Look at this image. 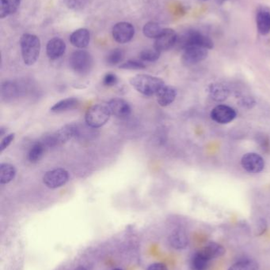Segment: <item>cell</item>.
<instances>
[{
	"mask_svg": "<svg viewBox=\"0 0 270 270\" xmlns=\"http://www.w3.org/2000/svg\"><path fill=\"white\" fill-rule=\"evenodd\" d=\"M200 251L202 252L207 259L211 261L223 257L226 253V249L222 245L217 244L216 242H210Z\"/></svg>",
	"mask_w": 270,
	"mask_h": 270,
	"instance_id": "ffe728a7",
	"label": "cell"
},
{
	"mask_svg": "<svg viewBox=\"0 0 270 270\" xmlns=\"http://www.w3.org/2000/svg\"><path fill=\"white\" fill-rule=\"evenodd\" d=\"M65 2L70 8L77 9L82 6L83 0H65Z\"/></svg>",
	"mask_w": 270,
	"mask_h": 270,
	"instance_id": "8d00e7d4",
	"label": "cell"
},
{
	"mask_svg": "<svg viewBox=\"0 0 270 270\" xmlns=\"http://www.w3.org/2000/svg\"><path fill=\"white\" fill-rule=\"evenodd\" d=\"M65 51H66V43L62 39L58 37H55L50 40L46 46V52L50 60H58L65 54Z\"/></svg>",
	"mask_w": 270,
	"mask_h": 270,
	"instance_id": "5bb4252c",
	"label": "cell"
},
{
	"mask_svg": "<svg viewBox=\"0 0 270 270\" xmlns=\"http://www.w3.org/2000/svg\"><path fill=\"white\" fill-rule=\"evenodd\" d=\"M132 86L143 95L152 97L156 95L158 91L165 85L159 78L149 74H137L130 79Z\"/></svg>",
	"mask_w": 270,
	"mask_h": 270,
	"instance_id": "6da1fadb",
	"label": "cell"
},
{
	"mask_svg": "<svg viewBox=\"0 0 270 270\" xmlns=\"http://www.w3.org/2000/svg\"><path fill=\"white\" fill-rule=\"evenodd\" d=\"M268 229V224L265 219H259L257 223V227H256V235L258 236L264 235Z\"/></svg>",
	"mask_w": 270,
	"mask_h": 270,
	"instance_id": "d6a6232c",
	"label": "cell"
},
{
	"mask_svg": "<svg viewBox=\"0 0 270 270\" xmlns=\"http://www.w3.org/2000/svg\"><path fill=\"white\" fill-rule=\"evenodd\" d=\"M123 70H143L146 68L145 64L139 60H129L119 66Z\"/></svg>",
	"mask_w": 270,
	"mask_h": 270,
	"instance_id": "1f68e13d",
	"label": "cell"
},
{
	"mask_svg": "<svg viewBox=\"0 0 270 270\" xmlns=\"http://www.w3.org/2000/svg\"><path fill=\"white\" fill-rule=\"evenodd\" d=\"M208 95L213 101L222 102L227 99L230 95V90L226 85L221 83H213L208 86Z\"/></svg>",
	"mask_w": 270,
	"mask_h": 270,
	"instance_id": "e0dca14e",
	"label": "cell"
},
{
	"mask_svg": "<svg viewBox=\"0 0 270 270\" xmlns=\"http://www.w3.org/2000/svg\"><path fill=\"white\" fill-rule=\"evenodd\" d=\"M257 25L259 33L266 35L270 32V13L269 11H261L257 15Z\"/></svg>",
	"mask_w": 270,
	"mask_h": 270,
	"instance_id": "cb8c5ba5",
	"label": "cell"
},
{
	"mask_svg": "<svg viewBox=\"0 0 270 270\" xmlns=\"http://www.w3.org/2000/svg\"><path fill=\"white\" fill-rule=\"evenodd\" d=\"M77 126V131H76V136L75 138L79 140H90L94 139L98 132L96 131V129L90 127L88 124L86 125L83 124H76Z\"/></svg>",
	"mask_w": 270,
	"mask_h": 270,
	"instance_id": "484cf974",
	"label": "cell"
},
{
	"mask_svg": "<svg viewBox=\"0 0 270 270\" xmlns=\"http://www.w3.org/2000/svg\"><path fill=\"white\" fill-rule=\"evenodd\" d=\"M227 270H259V264L254 260H241L231 265Z\"/></svg>",
	"mask_w": 270,
	"mask_h": 270,
	"instance_id": "83f0119b",
	"label": "cell"
},
{
	"mask_svg": "<svg viewBox=\"0 0 270 270\" xmlns=\"http://www.w3.org/2000/svg\"><path fill=\"white\" fill-rule=\"evenodd\" d=\"M169 243L173 248L176 249H184L189 245V237L182 229H177L169 236Z\"/></svg>",
	"mask_w": 270,
	"mask_h": 270,
	"instance_id": "2e32d148",
	"label": "cell"
},
{
	"mask_svg": "<svg viewBox=\"0 0 270 270\" xmlns=\"http://www.w3.org/2000/svg\"><path fill=\"white\" fill-rule=\"evenodd\" d=\"M117 83H118V78L116 77V74H112V73L106 74L103 79V84L106 86H113V85H116Z\"/></svg>",
	"mask_w": 270,
	"mask_h": 270,
	"instance_id": "836d02e7",
	"label": "cell"
},
{
	"mask_svg": "<svg viewBox=\"0 0 270 270\" xmlns=\"http://www.w3.org/2000/svg\"><path fill=\"white\" fill-rule=\"evenodd\" d=\"M76 131H77L76 124H67L56 132L45 137L42 142L44 143L46 148H54L61 145L65 144L73 138H75Z\"/></svg>",
	"mask_w": 270,
	"mask_h": 270,
	"instance_id": "3957f363",
	"label": "cell"
},
{
	"mask_svg": "<svg viewBox=\"0 0 270 270\" xmlns=\"http://www.w3.org/2000/svg\"><path fill=\"white\" fill-rule=\"evenodd\" d=\"M86 270V269L84 268L83 266H79V267H78V268L76 269V270Z\"/></svg>",
	"mask_w": 270,
	"mask_h": 270,
	"instance_id": "ab89813d",
	"label": "cell"
},
{
	"mask_svg": "<svg viewBox=\"0 0 270 270\" xmlns=\"http://www.w3.org/2000/svg\"><path fill=\"white\" fill-rule=\"evenodd\" d=\"M177 97V91L171 85H164L156 93L157 102L162 107L170 105L175 101Z\"/></svg>",
	"mask_w": 270,
	"mask_h": 270,
	"instance_id": "9a60e30c",
	"label": "cell"
},
{
	"mask_svg": "<svg viewBox=\"0 0 270 270\" xmlns=\"http://www.w3.org/2000/svg\"><path fill=\"white\" fill-rule=\"evenodd\" d=\"M183 51L182 61L185 65L198 63L208 56V50L200 46H189Z\"/></svg>",
	"mask_w": 270,
	"mask_h": 270,
	"instance_id": "8fae6325",
	"label": "cell"
},
{
	"mask_svg": "<svg viewBox=\"0 0 270 270\" xmlns=\"http://www.w3.org/2000/svg\"><path fill=\"white\" fill-rule=\"evenodd\" d=\"M79 101L77 98L75 97H70L67 99L61 100L57 103L55 104L54 105L51 107V111L54 113H62L65 111H71L75 109L79 106Z\"/></svg>",
	"mask_w": 270,
	"mask_h": 270,
	"instance_id": "44dd1931",
	"label": "cell"
},
{
	"mask_svg": "<svg viewBox=\"0 0 270 270\" xmlns=\"http://www.w3.org/2000/svg\"><path fill=\"white\" fill-rule=\"evenodd\" d=\"M258 143H259L262 149H266V148H268L270 141H269L268 138L265 135H260L258 138Z\"/></svg>",
	"mask_w": 270,
	"mask_h": 270,
	"instance_id": "d590c367",
	"label": "cell"
},
{
	"mask_svg": "<svg viewBox=\"0 0 270 270\" xmlns=\"http://www.w3.org/2000/svg\"><path fill=\"white\" fill-rule=\"evenodd\" d=\"M46 146L42 142H38L32 145L28 153V160L31 163H38L41 161L45 153Z\"/></svg>",
	"mask_w": 270,
	"mask_h": 270,
	"instance_id": "d4e9b609",
	"label": "cell"
},
{
	"mask_svg": "<svg viewBox=\"0 0 270 270\" xmlns=\"http://www.w3.org/2000/svg\"><path fill=\"white\" fill-rule=\"evenodd\" d=\"M161 52L156 48H148V49L143 50L139 53V59L142 61L146 62H155L158 60L160 57Z\"/></svg>",
	"mask_w": 270,
	"mask_h": 270,
	"instance_id": "4dcf8cb0",
	"label": "cell"
},
{
	"mask_svg": "<svg viewBox=\"0 0 270 270\" xmlns=\"http://www.w3.org/2000/svg\"><path fill=\"white\" fill-rule=\"evenodd\" d=\"M90 41V34L89 30L87 29H77L70 36V42L75 48H87L89 45Z\"/></svg>",
	"mask_w": 270,
	"mask_h": 270,
	"instance_id": "ac0fdd59",
	"label": "cell"
},
{
	"mask_svg": "<svg viewBox=\"0 0 270 270\" xmlns=\"http://www.w3.org/2000/svg\"><path fill=\"white\" fill-rule=\"evenodd\" d=\"M121 270V269H114V270Z\"/></svg>",
	"mask_w": 270,
	"mask_h": 270,
	"instance_id": "60d3db41",
	"label": "cell"
},
{
	"mask_svg": "<svg viewBox=\"0 0 270 270\" xmlns=\"http://www.w3.org/2000/svg\"><path fill=\"white\" fill-rule=\"evenodd\" d=\"M109 109L111 115L119 119H126L130 116L132 112L131 106L125 100L121 98H113L109 101Z\"/></svg>",
	"mask_w": 270,
	"mask_h": 270,
	"instance_id": "4fadbf2b",
	"label": "cell"
},
{
	"mask_svg": "<svg viewBox=\"0 0 270 270\" xmlns=\"http://www.w3.org/2000/svg\"><path fill=\"white\" fill-rule=\"evenodd\" d=\"M68 180V171L61 167L47 171L43 176V183L50 189L61 187L65 186Z\"/></svg>",
	"mask_w": 270,
	"mask_h": 270,
	"instance_id": "52a82bcc",
	"label": "cell"
},
{
	"mask_svg": "<svg viewBox=\"0 0 270 270\" xmlns=\"http://www.w3.org/2000/svg\"><path fill=\"white\" fill-rule=\"evenodd\" d=\"M21 3V0H0V17H5L15 14Z\"/></svg>",
	"mask_w": 270,
	"mask_h": 270,
	"instance_id": "7402d4cb",
	"label": "cell"
},
{
	"mask_svg": "<svg viewBox=\"0 0 270 270\" xmlns=\"http://www.w3.org/2000/svg\"><path fill=\"white\" fill-rule=\"evenodd\" d=\"M21 92L19 85L12 81L5 82L1 85V96L6 102H11L16 99Z\"/></svg>",
	"mask_w": 270,
	"mask_h": 270,
	"instance_id": "d6986e66",
	"label": "cell"
},
{
	"mask_svg": "<svg viewBox=\"0 0 270 270\" xmlns=\"http://www.w3.org/2000/svg\"><path fill=\"white\" fill-rule=\"evenodd\" d=\"M178 35L172 29H163L162 33L156 39L154 48L161 52L171 49L177 43Z\"/></svg>",
	"mask_w": 270,
	"mask_h": 270,
	"instance_id": "7c38bea8",
	"label": "cell"
},
{
	"mask_svg": "<svg viewBox=\"0 0 270 270\" xmlns=\"http://www.w3.org/2000/svg\"><path fill=\"white\" fill-rule=\"evenodd\" d=\"M135 29L131 23L121 21L112 28V37L117 43H126L133 39Z\"/></svg>",
	"mask_w": 270,
	"mask_h": 270,
	"instance_id": "9c48e42d",
	"label": "cell"
},
{
	"mask_svg": "<svg viewBox=\"0 0 270 270\" xmlns=\"http://www.w3.org/2000/svg\"><path fill=\"white\" fill-rule=\"evenodd\" d=\"M111 112L108 105L94 104L90 107L85 115L86 124L90 127H102L108 122L111 118Z\"/></svg>",
	"mask_w": 270,
	"mask_h": 270,
	"instance_id": "277c9868",
	"label": "cell"
},
{
	"mask_svg": "<svg viewBox=\"0 0 270 270\" xmlns=\"http://www.w3.org/2000/svg\"><path fill=\"white\" fill-rule=\"evenodd\" d=\"M241 104L243 107L251 108L255 104V101L252 99L251 97H245L242 100Z\"/></svg>",
	"mask_w": 270,
	"mask_h": 270,
	"instance_id": "74e56055",
	"label": "cell"
},
{
	"mask_svg": "<svg viewBox=\"0 0 270 270\" xmlns=\"http://www.w3.org/2000/svg\"><path fill=\"white\" fill-rule=\"evenodd\" d=\"M209 262V260L207 259L202 252L198 251L191 259L192 270H207Z\"/></svg>",
	"mask_w": 270,
	"mask_h": 270,
	"instance_id": "4316f807",
	"label": "cell"
},
{
	"mask_svg": "<svg viewBox=\"0 0 270 270\" xmlns=\"http://www.w3.org/2000/svg\"><path fill=\"white\" fill-rule=\"evenodd\" d=\"M242 167L249 173L257 174L263 171L265 167L264 159L255 153H246L241 160Z\"/></svg>",
	"mask_w": 270,
	"mask_h": 270,
	"instance_id": "30bf717a",
	"label": "cell"
},
{
	"mask_svg": "<svg viewBox=\"0 0 270 270\" xmlns=\"http://www.w3.org/2000/svg\"><path fill=\"white\" fill-rule=\"evenodd\" d=\"M162 28L158 25V23L155 21H149L146 23L145 25L143 26V32L145 37L148 38H155L156 39L158 36L161 34L162 31Z\"/></svg>",
	"mask_w": 270,
	"mask_h": 270,
	"instance_id": "f1b7e54d",
	"label": "cell"
},
{
	"mask_svg": "<svg viewBox=\"0 0 270 270\" xmlns=\"http://www.w3.org/2000/svg\"><path fill=\"white\" fill-rule=\"evenodd\" d=\"M22 56L25 65L32 66L37 62L41 52V42L37 36L25 33L20 40Z\"/></svg>",
	"mask_w": 270,
	"mask_h": 270,
	"instance_id": "7a4b0ae2",
	"label": "cell"
},
{
	"mask_svg": "<svg viewBox=\"0 0 270 270\" xmlns=\"http://www.w3.org/2000/svg\"><path fill=\"white\" fill-rule=\"evenodd\" d=\"M16 169L11 164L2 163L0 165V183L7 184L15 178Z\"/></svg>",
	"mask_w": 270,
	"mask_h": 270,
	"instance_id": "603a6c76",
	"label": "cell"
},
{
	"mask_svg": "<svg viewBox=\"0 0 270 270\" xmlns=\"http://www.w3.org/2000/svg\"><path fill=\"white\" fill-rule=\"evenodd\" d=\"M176 44H179L182 49L189 46H200L208 50L213 48V42L209 37L194 30L184 33L181 37L178 36Z\"/></svg>",
	"mask_w": 270,
	"mask_h": 270,
	"instance_id": "8992f818",
	"label": "cell"
},
{
	"mask_svg": "<svg viewBox=\"0 0 270 270\" xmlns=\"http://www.w3.org/2000/svg\"><path fill=\"white\" fill-rule=\"evenodd\" d=\"M125 58V52L121 48H115L109 52L106 56V63L110 66H115L122 62Z\"/></svg>",
	"mask_w": 270,
	"mask_h": 270,
	"instance_id": "f546056e",
	"label": "cell"
},
{
	"mask_svg": "<svg viewBox=\"0 0 270 270\" xmlns=\"http://www.w3.org/2000/svg\"><path fill=\"white\" fill-rule=\"evenodd\" d=\"M69 64L76 74L86 75L91 70L94 61L89 52L84 50H78L71 54L69 58Z\"/></svg>",
	"mask_w": 270,
	"mask_h": 270,
	"instance_id": "5b68a950",
	"label": "cell"
},
{
	"mask_svg": "<svg viewBox=\"0 0 270 270\" xmlns=\"http://www.w3.org/2000/svg\"><path fill=\"white\" fill-rule=\"evenodd\" d=\"M237 116L233 107L225 104H219L211 111L212 120L217 124H227L232 122Z\"/></svg>",
	"mask_w": 270,
	"mask_h": 270,
	"instance_id": "ba28073f",
	"label": "cell"
},
{
	"mask_svg": "<svg viewBox=\"0 0 270 270\" xmlns=\"http://www.w3.org/2000/svg\"><path fill=\"white\" fill-rule=\"evenodd\" d=\"M147 270H168L166 265L162 263H155L151 265Z\"/></svg>",
	"mask_w": 270,
	"mask_h": 270,
	"instance_id": "f35d334b",
	"label": "cell"
},
{
	"mask_svg": "<svg viewBox=\"0 0 270 270\" xmlns=\"http://www.w3.org/2000/svg\"><path fill=\"white\" fill-rule=\"evenodd\" d=\"M15 138V133L6 135V136L2 139V142H1V144H0V152H1V153L3 152V151L12 143V142H14Z\"/></svg>",
	"mask_w": 270,
	"mask_h": 270,
	"instance_id": "e575fe53",
	"label": "cell"
}]
</instances>
